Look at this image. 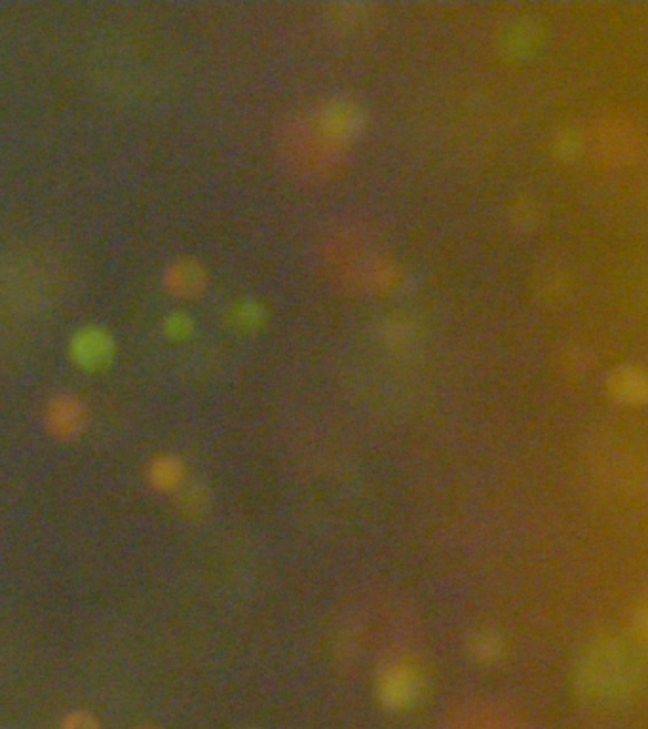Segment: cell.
Returning <instances> with one entry per match:
<instances>
[{
	"label": "cell",
	"instance_id": "cell-8",
	"mask_svg": "<svg viewBox=\"0 0 648 729\" xmlns=\"http://www.w3.org/2000/svg\"><path fill=\"white\" fill-rule=\"evenodd\" d=\"M65 729H98L95 728V722L92 718L87 717V715H74L73 718H69L65 723Z\"/></svg>",
	"mask_w": 648,
	"mask_h": 729
},
{
	"label": "cell",
	"instance_id": "cell-6",
	"mask_svg": "<svg viewBox=\"0 0 648 729\" xmlns=\"http://www.w3.org/2000/svg\"><path fill=\"white\" fill-rule=\"evenodd\" d=\"M181 479V467L175 460H159L153 467V480L160 488H170Z\"/></svg>",
	"mask_w": 648,
	"mask_h": 729
},
{
	"label": "cell",
	"instance_id": "cell-3",
	"mask_svg": "<svg viewBox=\"0 0 648 729\" xmlns=\"http://www.w3.org/2000/svg\"><path fill=\"white\" fill-rule=\"evenodd\" d=\"M383 696L392 707H405L417 696V680L409 670H396L384 680Z\"/></svg>",
	"mask_w": 648,
	"mask_h": 729
},
{
	"label": "cell",
	"instance_id": "cell-1",
	"mask_svg": "<svg viewBox=\"0 0 648 729\" xmlns=\"http://www.w3.org/2000/svg\"><path fill=\"white\" fill-rule=\"evenodd\" d=\"M631 664L624 659L622 654H601L586 669V690L599 693L601 697L622 696L631 686ZM636 670V669H634Z\"/></svg>",
	"mask_w": 648,
	"mask_h": 729
},
{
	"label": "cell",
	"instance_id": "cell-2",
	"mask_svg": "<svg viewBox=\"0 0 648 729\" xmlns=\"http://www.w3.org/2000/svg\"><path fill=\"white\" fill-rule=\"evenodd\" d=\"M74 357L82 367H100L109 362L111 355V342L105 333H101L98 328H87L77 336L74 342Z\"/></svg>",
	"mask_w": 648,
	"mask_h": 729
},
{
	"label": "cell",
	"instance_id": "cell-4",
	"mask_svg": "<svg viewBox=\"0 0 648 729\" xmlns=\"http://www.w3.org/2000/svg\"><path fill=\"white\" fill-rule=\"evenodd\" d=\"M50 424L58 434L73 435L79 432L80 424H82V408L74 399H60L55 402L50 408Z\"/></svg>",
	"mask_w": 648,
	"mask_h": 729
},
{
	"label": "cell",
	"instance_id": "cell-9",
	"mask_svg": "<svg viewBox=\"0 0 648 729\" xmlns=\"http://www.w3.org/2000/svg\"><path fill=\"white\" fill-rule=\"evenodd\" d=\"M141 729H156V728H141Z\"/></svg>",
	"mask_w": 648,
	"mask_h": 729
},
{
	"label": "cell",
	"instance_id": "cell-5",
	"mask_svg": "<svg viewBox=\"0 0 648 729\" xmlns=\"http://www.w3.org/2000/svg\"><path fill=\"white\" fill-rule=\"evenodd\" d=\"M200 277H202V274L194 264H178L170 272V287L179 295H191V293L199 291Z\"/></svg>",
	"mask_w": 648,
	"mask_h": 729
},
{
	"label": "cell",
	"instance_id": "cell-7",
	"mask_svg": "<svg viewBox=\"0 0 648 729\" xmlns=\"http://www.w3.org/2000/svg\"><path fill=\"white\" fill-rule=\"evenodd\" d=\"M205 504V498L200 493L199 488H189L183 498H181V506L186 513H199Z\"/></svg>",
	"mask_w": 648,
	"mask_h": 729
}]
</instances>
